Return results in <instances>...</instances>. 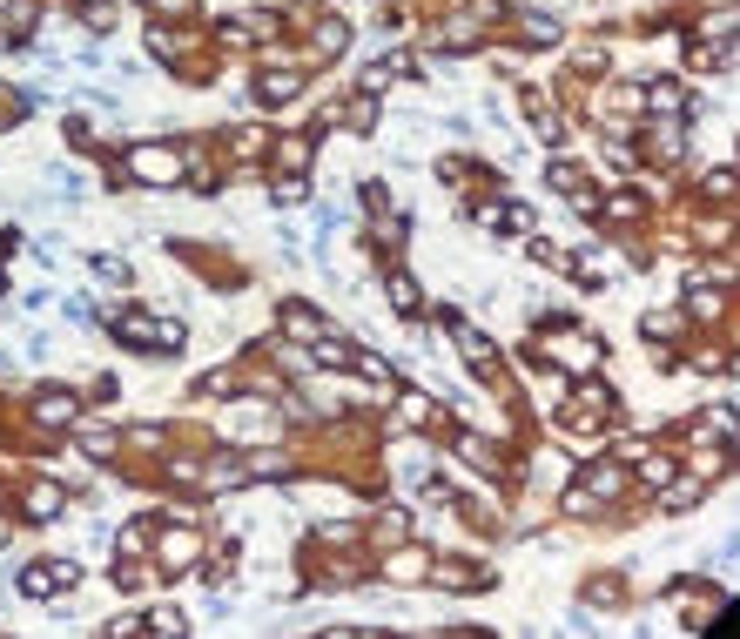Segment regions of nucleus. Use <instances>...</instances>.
<instances>
[{"instance_id":"f257e3e1","label":"nucleus","mask_w":740,"mask_h":639,"mask_svg":"<svg viewBox=\"0 0 740 639\" xmlns=\"http://www.w3.org/2000/svg\"><path fill=\"white\" fill-rule=\"evenodd\" d=\"M128 175H135V182H182V155L175 149H155V142H149V149H128Z\"/></svg>"},{"instance_id":"f03ea898","label":"nucleus","mask_w":740,"mask_h":639,"mask_svg":"<svg viewBox=\"0 0 740 639\" xmlns=\"http://www.w3.org/2000/svg\"><path fill=\"white\" fill-rule=\"evenodd\" d=\"M121 344H135V351H182V330L175 323H155V317H121Z\"/></svg>"},{"instance_id":"7ed1b4c3","label":"nucleus","mask_w":740,"mask_h":639,"mask_svg":"<svg viewBox=\"0 0 740 639\" xmlns=\"http://www.w3.org/2000/svg\"><path fill=\"white\" fill-rule=\"evenodd\" d=\"M75 578H81V565H75V559H54V565H28V572H20V593L47 599V593H68Z\"/></svg>"},{"instance_id":"20e7f679","label":"nucleus","mask_w":740,"mask_h":639,"mask_svg":"<svg viewBox=\"0 0 740 639\" xmlns=\"http://www.w3.org/2000/svg\"><path fill=\"white\" fill-rule=\"evenodd\" d=\"M620 491H626V472L599 465V472H586V478H579V498H573V512H586V505H599V498H620Z\"/></svg>"},{"instance_id":"39448f33","label":"nucleus","mask_w":740,"mask_h":639,"mask_svg":"<svg viewBox=\"0 0 740 639\" xmlns=\"http://www.w3.org/2000/svg\"><path fill=\"white\" fill-rule=\"evenodd\" d=\"M283 330H289V344H317V336L330 330V323H323L310 303H283Z\"/></svg>"},{"instance_id":"423d86ee","label":"nucleus","mask_w":740,"mask_h":639,"mask_svg":"<svg viewBox=\"0 0 740 639\" xmlns=\"http://www.w3.org/2000/svg\"><path fill=\"white\" fill-rule=\"evenodd\" d=\"M451 330H458V351H465V364L478 370V377H492V370H499V351H492L478 330H465V323H451Z\"/></svg>"},{"instance_id":"0eeeda50","label":"nucleus","mask_w":740,"mask_h":639,"mask_svg":"<svg viewBox=\"0 0 740 639\" xmlns=\"http://www.w3.org/2000/svg\"><path fill=\"white\" fill-rule=\"evenodd\" d=\"M196 552H202L196 532H168V538H162V572H189V565H196Z\"/></svg>"},{"instance_id":"6e6552de","label":"nucleus","mask_w":740,"mask_h":639,"mask_svg":"<svg viewBox=\"0 0 740 639\" xmlns=\"http://www.w3.org/2000/svg\"><path fill=\"white\" fill-rule=\"evenodd\" d=\"M646 108L660 115V122H673V115L687 108V88L680 81H646Z\"/></svg>"},{"instance_id":"1a4fd4ad","label":"nucleus","mask_w":740,"mask_h":639,"mask_svg":"<svg viewBox=\"0 0 740 639\" xmlns=\"http://www.w3.org/2000/svg\"><path fill=\"white\" fill-rule=\"evenodd\" d=\"M297 88H303V68H270V75L256 81V94H263V101H289Z\"/></svg>"},{"instance_id":"9d476101","label":"nucleus","mask_w":740,"mask_h":639,"mask_svg":"<svg viewBox=\"0 0 740 639\" xmlns=\"http://www.w3.org/2000/svg\"><path fill=\"white\" fill-rule=\"evenodd\" d=\"M75 411H81V404H75L68 391H47V397H34V417H41V425H75Z\"/></svg>"},{"instance_id":"9b49d317","label":"nucleus","mask_w":740,"mask_h":639,"mask_svg":"<svg viewBox=\"0 0 740 639\" xmlns=\"http://www.w3.org/2000/svg\"><path fill=\"white\" fill-rule=\"evenodd\" d=\"M242 478H249V457H215L209 472H202V485H209V491H229V485H242Z\"/></svg>"},{"instance_id":"f8f14e48","label":"nucleus","mask_w":740,"mask_h":639,"mask_svg":"<svg viewBox=\"0 0 740 639\" xmlns=\"http://www.w3.org/2000/svg\"><path fill=\"white\" fill-rule=\"evenodd\" d=\"M310 357H317V370H350V364H357V351H350V344H337V336H317V344H310Z\"/></svg>"},{"instance_id":"ddd939ff","label":"nucleus","mask_w":740,"mask_h":639,"mask_svg":"<svg viewBox=\"0 0 740 639\" xmlns=\"http://www.w3.org/2000/svg\"><path fill=\"white\" fill-rule=\"evenodd\" d=\"M384 296H391V303L404 310V317H418V303H424V296H418V283H411L404 270H391V276H384Z\"/></svg>"},{"instance_id":"4468645a","label":"nucleus","mask_w":740,"mask_h":639,"mask_svg":"<svg viewBox=\"0 0 740 639\" xmlns=\"http://www.w3.org/2000/svg\"><path fill=\"white\" fill-rule=\"evenodd\" d=\"M350 370H357L363 384H378V397H384V391H391V384H397V377H391V364H384V357H357V364H350Z\"/></svg>"},{"instance_id":"2eb2a0df","label":"nucleus","mask_w":740,"mask_h":639,"mask_svg":"<svg viewBox=\"0 0 740 639\" xmlns=\"http://www.w3.org/2000/svg\"><path fill=\"white\" fill-rule=\"evenodd\" d=\"M431 578H438V586H484V572H471V565H431Z\"/></svg>"},{"instance_id":"dca6fc26","label":"nucleus","mask_w":740,"mask_h":639,"mask_svg":"<svg viewBox=\"0 0 740 639\" xmlns=\"http://www.w3.org/2000/svg\"><path fill=\"white\" fill-rule=\"evenodd\" d=\"M54 512H61V491L54 485H34L28 491V518H54Z\"/></svg>"},{"instance_id":"f3484780","label":"nucleus","mask_w":740,"mask_h":639,"mask_svg":"<svg viewBox=\"0 0 740 639\" xmlns=\"http://www.w3.org/2000/svg\"><path fill=\"white\" fill-rule=\"evenodd\" d=\"M687 310H694V317H720V289H687Z\"/></svg>"},{"instance_id":"a211bd4d","label":"nucleus","mask_w":740,"mask_h":639,"mask_svg":"<svg viewBox=\"0 0 740 639\" xmlns=\"http://www.w3.org/2000/svg\"><path fill=\"white\" fill-rule=\"evenodd\" d=\"M249 478H289V457L270 451V457H249Z\"/></svg>"},{"instance_id":"6ab92c4d","label":"nucleus","mask_w":740,"mask_h":639,"mask_svg":"<svg viewBox=\"0 0 740 639\" xmlns=\"http://www.w3.org/2000/svg\"><path fill=\"white\" fill-rule=\"evenodd\" d=\"M344 41H350L344 20H323V28H317V47H323V54H344Z\"/></svg>"},{"instance_id":"aec40b11","label":"nucleus","mask_w":740,"mask_h":639,"mask_svg":"<svg viewBox=\"0 0 740 639\" xmlns=\"http://www.w3.org/2000/svg\"><path fill=\"white\" fill-rule=\"evenodd\" d=\"M639 478L646 485H673V457H639Z\"/></svg>"},{"instance_id":"412c9836","label":"nucleus","mask_w":740,"mask_h":639,"mask_svg":"<svg viewBox=\"0 0 740 639\" xmlns=\"http://www.w3.org/2000/svg\"><path fill=\"white\" fill-rule=\"evenodd\" d=\"M599 209L613 215V222H633V215L646 209V202H639V196H613V202H599Z\"/></svg>"},{"instance_id":"4be33fe9","label":"nucleus","mask_w":740,"mask_h":639,"mask_svg":"<svg viewBox=\"0 0 740 639\" xmlns=\"http://www.w3.org/2000/svg\"><path fill=\"white\" fill-rule=\"evenodd\" d=\"M666 491V512H687V505L700 498V485H680V478H673V485H660Z\"/></svg>"},{"instance_id":"5701e85b","label":"nucleus","mask_w":740,"mask_h":639,"mask_svg":"<svg viewBox=\"0 0 740 639\" xmlns=\"http://www.w3.org/2000/svg\"><path fill=\"white\" fill-rule=\"evenodd\" d=\"M94 276L115 289V283H128V263H121V256H94Z\"/></svg>"},{"instance_id":"b1692460","label":"nucleus","mask_w":740,"mask_h":639,"mask_svg":"<svg viewBox=\"0 0 740 639\" xmlns=\"http://www.w3.org/2000/svg\"><path fill=\"white\" fill-rule=\"evenodd\" d=\"M646 336H660V344H666V336H680V310H660V317H646Z\"/></svg>"},{"instance_id":"393cba45","label":"nucleus","mask_w":740,"mask_h":639,"mask_svg":"<svg viewBox=\"0 0 740 639\" xmlns=\"http://www.w3.org/2000/svg\"><path fill=\"white\" fill-rule=\"evenodd\" d=\"M142 552H149V525H128L121 532V559H142Z\"/></svg>"},{"instance_id":"a878e982","label":"nucleus","mask_w":740,"mask_h":639,"mask_svg":"<svg viewBox=\"0 0 740 639\" xmlns=\"http://www.w3.org/2000/svg\"><path fill=\"white\" fill-rule=\"evenodd\" d=\"M270 196H276V202H303V196H310V189H303V175H283V182H276Z\"/></svg>"},{"instance_id":"bb28decb","label":"nucleus","mask_w":740,"mask_h":639,"mask_svg":"<svg viewBox=\"0 0 740 639\" xmlns=\"http://www.w3.org/2000/svg\"><path fill=\"white\" fill-rule=\"evenodd\" d=\"M525 28L539 34V41H559V20H552V14H525Z\"/></svg>"},{"instance_id":"cd10ccee","label":"nucleus","mask_w":740,"mask_h":639,"mask_svg":"<svg viewBox=\"0 0 740 639\" xmlns=\"http://www.w3.org/2000/svg\"><path fill=\"white\" fill-rule=\"evenodd\" d=\"M707 431H713V444H727V438H734V411H713Z\"/></svg>"},{"instance_id":"c85d7f7f","label":"nucleus","mask_w":740,"mask_h":639,"mask_svg":"<svg viewBox=\"0 0 740 639\" xmlns=\"http://www.w3.org/2000/svg\"><path fill=\"white\" fill-rule=\"evenodd\" d=\"M81 451H88V457H108V451H115V438H108V431H88V438H81Z\"/></svg>"},{"instance_id":"c756f323","label":"nucleus","mask_w":740,"mask_h":639,"mask_svg":"<svg viewBox=\"0 0 740 639\" xmlns=\"http://www.w3.org/2000/svg\"><path fill=\"white\" fill-rule=\"evenodd\" d=\"M653 149H660V162H680V135H673V128H660V142H653Z\"/></svg>"},{"instance_id":"7c9ffc66","label":"nucleus","mask_w":740,"mask_h":639,"mask_svg":"<svg viewBox=\"0 0 740 639\" xmlns=\"http://www.w3.org/2000/svg\"><path fill=\"white\" fill-rule=\"evenodd\" d=\"M707 196H720V202L734 196V175H727V168H713V175H707Z\"/></svg>"},{"instance_id":"2f4dec72","label":"nucleus","mask_w":740,"mask_h":639,"mask_svg":"<svg viewBox=\"0 0 740 639\" xmlns=\"http://www.w3.org/2000/svg\"><path fill=\"white\" fill-rule=\"evenodd\" d=\"M155 7H162V14H182V7H196V0H155Z\"/></svg>"},{"instance_id":"473e14b6","label":"nucleus","mask_w":740,"mask_h":639,"mask_svg":"<svg viewBox=\"0 0 740 639\" xmlns=\"http://www.w3.org/2000/svg\"><path fill=\"white\" fill-rule=\"evenodd\" d=\"M0 546H7V525H0Z\"/></svg>"}]
</instances>
